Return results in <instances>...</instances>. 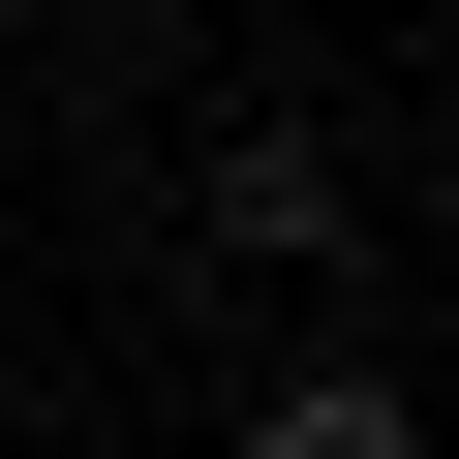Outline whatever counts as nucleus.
I'll list each match as a JSON object with an SVG mask.
<instances>
[{
  "label": "nucleus",
  "mask_w": 459,
  "mask_h": 459,
  "mask_svg": "<svg viewBox=\"0 0 459 459\" xmlns=\"http://www.w3.org/2000/svg\"><path fill=\"white\" fill-rule=\"evenodd\" d=\"M246 459H398V368H307V398H246Z\"/></svg>",
  "instance_id": "f257e3e1"
}]
</instances>
